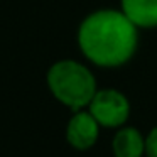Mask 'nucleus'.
I'll list each match as a JSON object with an SVG mask.
<instances>
[{
  "instance_id": "obj_1",
  "label": "nucleus",
  "mask_w": 157,
  "mask_h": 157,
  "mask_svg": "<svg viewBox=\"0 0 157 157\" xmlns=\"http://www.w3.org/2000/svg\"><path fill=\"white\" fill-rule=\"evenodd\" d=\"M140 29L120 9H96L81 19L76 44L90 64L117 69L130 63L139 49Z\"/></svg>"
},
{
  "instance_id": "obj_2",
  "label": "nucleus",
  "mask_w": 157,
  "mask_h": 157,
  "mask_svg": "<svg viewBox=\"0 0 157 157\" xmlns=\"http://www.w3.org/2000/svg\"><path fill=\"white\" fill-rule=\"evenodd\" d=\"M46 85L51 95L71 112L85 110L98 91L93 71L81 61L59 59L49 66Z\"/></svg>"
},
{
  "instance_id": "obj_3",
  "label": "nucleus",
  "mask_w": 157,
  "mask_h": 157,
  "mask_svg": "<svg viewBox=\"0 0 157 157\" xmlns=\"http://www.w3.org/2000/svg\"><path fill=\"white\" fill-rule=\"evenodd\" d=\"M88 110L100 127L106 128H120L127 123L130 117V100L125 93L115 88H103L98 90L93 96Z\"/></svg>"
},
{
  "instance_id": "obj_4",
  "label": "nucleus",
  "mask_w": 157,
  "mask_h": 157,
  "mask_svg": "<svg viewBox=\"0 0 157 157\" xmlns=\"http://www.w3.org/2000/svg\"><path fill=\"white\" fill-rule=\"evenodd\" d=\"M100 137V123L90 110H78L73 112L66 125V140L76 150H88L96 144Z\"/></svg>"
},
{
  "instance_id": "obj_5",
  "label": "nucleus",
  "mask_w": 157,
  "mask_h": 157,
  "mask_svg": "<svg viewBox=\"0 0 157 157\" xmlns=\"http://www.w3.org/2000/svg\"><path fill=\"white\" fill-rule=\"evenodd\" d=\"M120 10L140 29H157V0H120Z\"/></svg>"
},
{
  "instance_id": "obj_6",
  "label": "nucleus",
  "mask_w": 157,
  "mask_h": 157,
  "mask_svg": "<svg viewBox=\"0 0 157 157\" xmlns=\"http://www.w3.org/2000/svg\"><path fill=\"white\" fill-rule=\"evenodd\" d=\"M115 157H142L145 154V137L135 127H120L112 140Z\"/></svg>"
},
{
  "instance_id": "obj_7",
  "label": "nucleus",
  "mask_w": 157,
  "mask_h": 157,
  "mask_svg": "<svg viewBox=\"0 0 157 157\" xmlns=\"http://www.w3.org/2000/svg\"><path fill=\"white\" fill-rule=\"evenodd\" d=\"M145 155L157 157V127L150 128V132L145 137Z\"/></svg>"
}]
</instances>
